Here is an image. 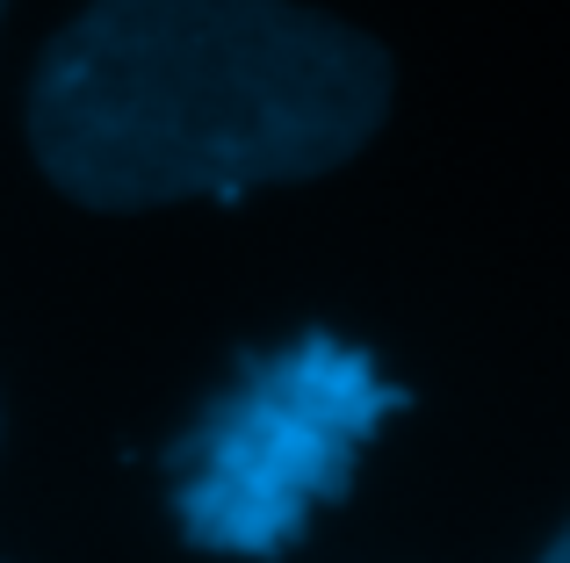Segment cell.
Returning <instances> with one entry per match:
<instances>
[{
	"mask_svg": "<svg viewBox=\"0 0 570 563\" xmlns=\"http://www.w3.org/2000/svg\"><path fill=\"white\" fill-rule=\"evenodd\" d=\"M397 405V383L333 333L246 362V376L174 448L181 535L224 556H282L325 498L347 492L354 455Z\"/></svg>",
	"mask_w": 570,
	"mask_h": 563,
	"instance_id": "7a4b0ae2",
	"label": "cell"
},
{
	"mask_svg": "<svg viewBox=\"0 0 570 563\" xmlns=\"http://www.w3.org/2000/svg\"><path fill=\"white\" fill-rule=\"evenodd\" d=\"M390 58L289 0H95L58 29L29 138L66 196L153 210L311 181L368 145Z\"/></svg>",
	"mask_w": 570,
	"mask_h": 563,
	"instance_id": "6da1fadb",
	"label": "cell"
},
{
	"mask_svg": "<svg viewBox=\"0 0 570 563\" xmlns=\"http://www.w3.org/2000/svg\"><path fill=\"white\" fill-rule=\"evenodd\" d=\"M542 563H570V527H563V542H557V550H549Z\"/></svg>",
	"mask_w": 570,
	"mask_h": 563,
	"instance_id": "3957f363",
	"label": "cell"
}]
</instances>
